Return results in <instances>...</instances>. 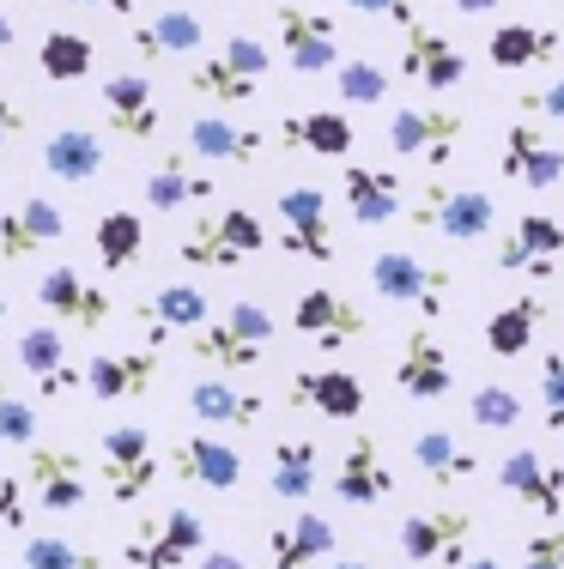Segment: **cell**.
<instances>
[{"mask_svg":"<svg viewBox=\"0 0 564 569\" xmlns=\"http://www.w3.org/2000/svg\"><path fill=\"white\" fill-rule=\"evenodd\" d=\"M24 569H103V558L91 546H79L73 533H37L24 539Z\"/></svg>","mask_w":564,"mask_h":569,"instance_id":"ee69618b","label":"cell"},{"mask_svg":"<svg viewBox=\"0 0 564 569\" xmlns=\"http://www.w3.org/2000/svg\"><path fill=\"white\" fill-rule=\"evenodd\" d=\"M128 43H133L140 61L195 56V49L207 43V24H200V12H188V7H165V12H152V19H133Z\"/></svg>","mask_w":564,"mask_h":569,"instance_id":"f1b7e54d","label":"cell"},{"mask_svg":"<svg viewBox=\"0 0 564 569\" xmlns=\"http://www.w3.org/2000/svg\"><path fill=\"white\" fill-rule=\"evenodd\" d=\"M558 49H564V37L553 31V24H498L492 43H486V56H492V67H504V73H522V67L558 61Z\"/></svg>","mask_w":564,"mask_h":569,"instance_id":"74e56055","label":"cell"},{"mask_svg":"<svg viewBox=\"0 0 564 569\" xmlns=\"http://www.w3.org/2000/svg\"><path fill=\"white\" fill-rule=\"evenodd\" d=\"M400 79L443 98V91H455L467 79V56L443 31H432V24H407V37H400Z\"/></svg>","mask_w":564,"mask_h":569,"instance_id":"ffe728a7","label":"cell"},{"mask_svg":"<svg viewBox=\"0 0 564 569\" xmlns=\"http://www.w3.org/2000/svg\"><path fill=\"white\" fill-rule=\"evenodd\" d=\"M98 98H103V128H110L116 140H133V146L158 140V121H165V110H158L152 79H146V73H110Z\"/></svg>","mask_w":564,"mask_h":569,"instance_id":"44dd1931","label":"cell"},{"mask_svg":"<svg viewBox=\"0 0 564 569\" xmlns=\"http://www.w3.org/2000/svg\"><path fill=\"white\" fill-rule=\"evenodd\" d=\"M67 230V212L49 194H24L0 207V261H31Z\"/></svg>","mask_w":564,"mask_h":569,"instance_id":"cb8c5ba5","label":"cell"},{"mask_svg":"<svg viewBox=\"0 0 564 569\" xmlns=\"http://www.w3.org/2000/svg\"><path fill=\"white\" fill-rule=\"evenodd\" d=\"M291 328H298L310 346H321V351H346L353 340L370 333V316L346 291H334V284H310V291L291 303Z\"/></svg>","mask_w":564,"mask_h":569,"instance_id":"7c38bea8","label":"cell"},{"mask_svg":"<svg viewBox=\"0 0 564 569\" xmlns=\"http://www.w3.org/2000/svg\"><path fill=\"white\" fill-rule=\"evenodd\" d=\"M413 467L425 472V479L437 485V491H449V485H462V479H474L479 472V460H474V449H462V442L449 437V430H419L413 437Z\"/></svg>","mask_w":564,"mask_h":569,"instance_id":"f35d334b","label":"cell"},{"mask_svg":"<svg viewBox=\"0 0 564 569\" xmlns=\"http://www.w3.org/2000/svg\"><path fill=\"white\" fill-rule=\"evenodd\" d=\"M340 194H346V212H353V224H365V230H383V224H395L400 212H407V188H400L395 170L346 164Z\"/></svg>","mask_w":564,"mask_h":569,"instance_id":"484cf974","label":"cell"},{"mask_svg":"<svg viewBox=\"0 0 564 569\" xmlns=\"http://www.w3.org/2000/svg\"><path fill=\"white\" fill-rule=\"evenodd\" d=\"M140 194H146V207H152V212H182V207H207V200L219 194V182L200 170V158L188 152V146H165L158 164L146 170Z\"/></svg>","mask_w":564,"mask_h":569,"instance_id":"e0dca14e","label":"cell"},{"mask_svg":"<svg viewBox=\"0 0 564 569\" xmlns=\"http://www.w3.org/2000/svg\"><path fill=\"white\" fill-rule=\"evenodd\" d=\"M353 12H370V19H388V24H419V0H346Z\"/></svg>","mask_w":564,"mask_h":569,"instance_id":"f907efd6","label":"cell"},{"mask_svg":"<svg viewBox=\"0 0 564 569\" xmlns=\"http://www.w3.org/2000/svg\"><path fill=\"white\" fill-rule=\"evenodd\" d=\"M455 12H467V19H486V12H498L504 0H449Z\"/></svg>","mask_w":564,"mask_h":569,"instance_id":"11a10c76","label":"cell"},{"mask_svg":"<svg viewBox=\"0 0 564 569\" xmlns=\"http://www.w3.org/2000/svg\"><path fill=\"white\" fill-rule=\"evenodd\" d=\"M67 7H110V12H122V19H133V12H140L133 0H67Z\"/></svg>","mask_w":564,"mask_h":569,"instance_id":"9f6ffc18","label":"cell"},{"mask_svg":"<svg viewBox=\"0 0 564 569\" xmlns=\"http://www.w3.org/2000/svg\"><path fill=\"white\" fill-rule=\"evenodd\" d=\"M43 170L67 188H86L103 176V140L91 128H61L43 140Z\"/></svg>","mask_w":564,"mask_h":569,"instance_id":"e575fe53","label":"cell"},{"mask_svg":"<svg viewBox=\"0 0 564 569\" xmlns=\"http://www.w3.org/2000/svg\"><path fill=\"white\" fill-rule=\"evenodd\" d=\"M449 273L432 261H419L413 249H383V254H370V291L383 297V303H407V309H419V321H437L449 316Z\"/></svg>","mask_w":564,"mask_h":569,"instance_id":"5b68a950","label":"cell"},{"mask_svg":"<svg viewBox=\"0 0 564 569\" xmlns=\"http://www.w3.org/2000/svg\"><path fill=\"white\" fill-rule=\"evenodd\" d=\"M522 110H534V116H546L564 128V79H553V86H541V91H522Z\"/></svg>","mask_w":564,"mask_h":569,"instance_id":"816d5d0a","label":"cell"},{"mask_svg":"<svg viewBox=\"0 0 564 569\" xmlns=\"http://www.w3.org/2000/svg\"><path fill=\"white\" fill-rule=\"evenodd\" d=\"M19 479H24V491H31L49 515H73V509H86V497H91L79 449H56V442H31Z\"/></svg>","mask_w":564,"mask_h":569,"instance_id":"4fadbf2b","label":"cell"},{"mask_svg":"<svg viewBox=\"0 0 564 569\" xmlns=\"http://www.w3.org/2000/svg\"><path fill=\"white\" fill-rule=\"evenodd\" d=\"M261 249H267V224L255 219L249 207L200 212L177 242V254L188 267H200V273H231V267H244L249 254H261Z\"/></svg>","mask_w":564,"mask_h":569,"instance_id":"7a4b0ae2","label":"cell"},{"mask_svg":"<svg viewBox=\"0 0 564 569\" xmlns=\"http://www.w3.org/2000/svg\"><path fill=\"white\" fill-rule=\"evenodd\" d=\"M37 67H43V79H56V86H79V79H91V67H98V43H91L86 31H43Z\"/></svg>","mask_w":564,"mask_h":569,"instance_id":"ab89813d","label":"cell"},{"mask_svg":"<svg viewBox=\"0 0 564 569\" xmlns=\"http://www.w3.org/2000/svg\"><path fill=\"white\" fill-rule=\"evenodd\" d=\"M321 485V449L316 437H279L274 460H267V491L279 503H310V491Z\"/></svg>","mask_w":564,"mask_h":569,"instance_id":"4dcf8cb0","label":"cell"},{"mask_svg":"<svg viewBox=\"0 0 564 569\" xmlns=\"http://www.w3.org/2000/svg\"><path fill=\"white\" fill-rule=\"evenodd\" d=\"M188 412L212 430H255L267 412V400L255 388L231 382V376H207V382H188Z\"/></svg>","mask_w":564,"mask_h":569,"instance_id":"4316f807","label":"cell"},{"mask_svg":"<svg viewBox=\"0 0 564 569\" xmlns=\"http://www.w3.org/2000/svg\"><path fill=\"white\" fill-rule=\"evenodd\" d=\"M498 176L528 188V194H553L564 182V146L546 128H534V121H509L498 146Z\"/></svg>","mask_w":564,"mask_h":569,"instance_id":"30bf717a","label":"cell"},{"mask_svg":"<svg viewBox=\"0 0 564 569\" xmlns=\"http://www.w3.org/2000/svg\"><path fill=\"white\" fill-rule=\"evenodd\" d=\"M188 358L207 363V370H219V376H255L261 358H267V346L244 340V333L225 328V321H207V328L188 333Z\"/></svg>","mask_w":564,"mask_h":569,"instance_id":"836d02e7","label":"cell"},{"mask_svg":"<svg viewBox=\"0 0 564 569\" xmlns=\"http://www.w3.org/2000/svg\"><path fill=\"white\" fill-rule=\"evenodd\" d=\"M19 133H24V110L7 98V91H0V146H12Z\"/></svg>","mask_w":564,"mask_h":569,"instance_id":"f5cc1de1","label":"cell"},{"mask_svg":"<svg viewBox=\"0 0 564 569\" xmlns=\"http://www.w3.org/2000/svg\"><path fill=\"white\" fill-rule=\"evenodd\" d=\"M462 569H504V563H498V558H467Z\"/></svg>","mask_w":564,"mask_h":569,"instance_id":"680465c9","label":"cell"},{"mask_svg":"<svg viewBox=\"0 0 564 569\" xmlns=\"http://www.w3.org/2000/svg\"><path fill=\"white\" fill-rule=\"evenodd\" d=\"M413 230H437V237L462 242V249H474V242H486L492 230H498V200L486 194V188H449V182H425L419 200L407 207Z\"/></svg>","mask_w":564,"mask_h":569,"instance_id":"3957f363","label":"cell"},{"mask_svg":"<svg viewBox=\"0 0 564 569\" xmlns=\"http://www.w3.org/2000/svg\"><path fill=\"white\" fill-rule=\"evenodd\" d=\"M541 425L564 437V351L546 346L541 351Z\"/></svg>","mask_w":564,"mask_h":569,"instance_id":"f6af8a7d","label":"cell"},{"mask_svg":"<svg viewBox=\"0 0 564 569\" xmlns=\"http://www.w3.org/2000/svg\"><path fill=\"white\" fill-rule=\"evenodd\" d=\"M165 467H170L177 485H200V491H237V485H244V455H237L225 437H212V430H188V437H177V449H170Z\"/></svg>","mask_w":564,"mask_h":569,"instance_id":"2e32d148","label":"cell"},{"mask_svg":"<svg viewBox=\"0 0 564 569\" xmlns=\"http://www.w3.org/2000/svg\"><path fill=\"white\" fill-rule=\"evenodd\" d=\"M182 146L200 158V164H255V158H261V146H267V133L237 128V121H225V116H195V121H188V140Z\"/></svg>","mask_w":564,"mask_h":569,"instance_id":"1f68e13d","label":"cell"},{"mask_svg":"<svg viewBox=\"0 0 564 569\" xmlns=\"http://www.w3.org/2000/svg\"><path fill=\"white\" fill-rule=\"evenodd\" d=\"M133 316H140V328L195 333L212 321V297L200 291V284H158V291H146L140 303H133Z\"/></svg>","mask_w":564,"mask_h":569,"instance_id":"d6a6232c","label":"cell"},{"mask_svg":"<svg viewBox=\"0 0 564 569\" xmlns=\"http://www.w3.org/2000/svg\"><path fill=\"white\" fill-rule=\"evenodd\" d=\"M91 242H98V261L110 267V273H128V267L140 261V249H146V219L128 212V207H116V212H103V219L91 224Z\"/></svg>","mask_w":564,"mask_h":569,"instance_id":"60d3db41","label":"cell"},{"mask_svg":"<svg viewBox=\"0 0 564 569\" xmlns=\"http://www.w3.org/2000/svg\"><path fill=\"white\" fill-rule=\"evenodd\" d=\"M479 533V515L474 509H425V515H407L395 533L400 558L419 563V569H462L467 563V539Z\"/></svg>","mask_w":564,"mask_h":569,"instance_id":"8992f818","label":"cell"},{"mask_svg":"<svg viewBox=\"0 0 564 569\" xmlns=\"http://www.w3.org/2000/svg\"><path fill=\"white\" fill-rule=\"evenodd\" d=\"M0 442H12V449H31L37 442V406L24 395H12L7 382H0Z\"/></svg>","mask_w":564,"mask_h":569,"instance_id":"bcb514c9","label":"cell"},{"mask_svg":"<svg viewBox=\"0 0 564 569\" xmlns=\"http://www.w3.org/2000/svg\"><path fill=\"white\" fill-rule=\"evenodd\" d=\"M200 551H207V521L195 509H170L158 521L133 527L122 546V563L128 569H188Z\"/></svg>","mask_w":564,"mask_h":569,"instance_id":"9c48e42d","label":"cell"},{"mask_svg":"<svg viewBox=\"0 0 564 569\" xmlns=\"http://www.w3.org/2000/svg\"><path fill=\"white\" fill-rule=\"evenodd\" d=\"M558 273H564V267H558Z\"/></svg>","mask_w":564,"mask_h":569,"instance_id":"6125c7cd","label":"cell"},{"mask_svg":"<svg viewBox=\"0 0 564 569\" xmlns=\"http://www.w3.org/2000/svg\"><path fill=\"white\" fill-rule=\"evenodd\" d=\"M286 400L298 412H316L328 425H358L365 418V382L353 370H298L286 388Z\"/></svg>","mask_w":564,"mask_h":569,"instance_id":"603a6c76","label":"cell"},{"mask_svg":"<svg viewBox=\"0 0 564 569\" xmlns=\"http://www.w3.org/2000/svg\"><path fill=\"white\" fill-rule=\"evenodd\" d=\"M334 497H340L346 509H376L395 497V472H388L383 449H376L370 430H353V442H346L340 455V472H334Z\"/></svg>","mask_w":564,"mask_h":569,"instance_id":"7402d4cb","label":"cell"},{"mask_svg":"<svg viewBox=\"0 0 564 569\" xmlns=\"http://www.w3.org/2000/svg\"><path fill=\"white\" fill-rule=\"evenodd\" d=\"M498 485L541 521H564V467L541 449H509L498 460Z\"/></svg>","mask_w":564,"mask_h":569,"instance_id":"d6986e66","label":"cell"},{"mask_svg":"<svg viewBox=\"0 0 564 569\" xmlns=\"http://www.w3.org/2000/svg\"><path fill=\"white\" fill-rule=\"evenodd\" d=\"M0 333H7V291H0Z\"/></svg>","mask_w":564,"mask_h":569,"instance_id":"94428289","label":"cell"},{"mask_svg":"<svg viewBox=\"0 0 564 569\" xmlns=\"http://www.w3.org/2000/svg\"><path fill=\"white\" fill-rule=\"evenodd\" d=\"M334 569H376V563H358V558H340V563H334Z\"/></svg>","mask_w":564,"mask_h":569,"instance_id":"91938a15","label":"cell"},{"mask_svg":"<svg viewBox=\"0 0 564 569\" xmlns=\"http://www.w3.org/2000/svg\"><path fill=\"white\" fill-rule=\"evenodd\" d=\"M274 31H279V56H286L291 73L316 79L340 67V24L321 7H298V0H279L274 7Z\"/></svg>","mask_w":564,"mask_h":569,"instance_id":"52a82bcc","label":"cell"},{"mask_svg":"<svg viewBox=\"0 0 564 569\" xmlns=\"http://www.w3.org/2000/svg\"><path fill=\"white\" fill-rule=\"evenodd\" d=\"M219 321H225V328H237V333H244V340H255V346H267V340L279 333L274 309H267V303H249V297H244V303H231Z\"/></svg>","mask_w":564,"mask_h":569,"instance_id":"7dc6e473","label":"cell"},{"mask_svg":"<svg viewBox=\"0 0 564 569\" xmlns=\"http://www.w3.org/2000/svg\"><path fill=\"white\" fill-rule=\"evenodd\" d=\"M165 479V460L152 449V430L146 425H110L103 430V491L110 503H140L152 497V485Z\"/></svg>","mask_w":564,"mask_h":569,"instance_id":"ba28073f","label":"cell"},{"mask_svg":"<svg viewBox=\"0 0 564 569\" xmlns=\"http://www.w3.org/2000/svg\"><path fill=\"white\" fill-rule=\"evenodd\" d=\"M158 382V351L133 346V351H98L86 363V395L91 400H133Z\"/></svg>","mask_w":564,"mask_h":569,"instance_id":"83f0119b","label":"cell"},{"mask_svg":"<svg viewBox=\"0 0 564 569\" xmlns=\"http://www.w3.org/2000/svg\"><path fill=\"white\" fill-rule=\"evenodd\" d=\"M395 382L407 400H443L455 388V363H449V346H443V333L432 321H419V328L400 340L395 351Z\"/></svg>","mask_w":564,"mask_h":569,"instance_id":"ac0fdd59","label":"cell"},{"mask_svg":"<svg viewBox=\"0 0 564 569\" xmlns=\"http://www.w3.org/2000/svg\"><path fill=\"white\" fill-rule=\"evenodd\" d=\"M546 316H553V309H546V297L541 291H522L516 303H504L498 316L486 321V351H492V358H522V351L541 340Z\"/></svg>","mask_w":564,"mask_h":569,"instance_id":"8d00e7d4","label":"cell"},{"mask_svg":"<svg viewBox=\"0 0 564 569\" xmlns=\"http://www.w3.org/2000/svg\"><path fill=\"white\" fill-rule=\"evenodd\" d=\"M564 267V219H553V212H522L516 230L498 242V273H522L534 284L558 279Z\"/></svg>","mask_w":564,"mask_h":569,"instance_id":"5bb4252c","label":"cell"},{"mask_svg":"<svg viewBox=\"0 0 564 569\" xmlns=\"http://www.w3.org/2000/svg\"><path fill=\"white\" fill-rule=\"evenodd\" d=\"M12 37H19V31H12V19H7V12H0V67L12 61Z\"/></svg>","mask_w":564,"mask_h":569,"instance_id":"6f0895ef","label":"cell"},{"mask_svg":"<svg viewBox=\"0 0 564 569\" xmlns=\"http://www.w3.org/2000/svg\"><path fill=\"white\" fill-rule=\"evenodd\" d=\"M353 121L340 110H304V116H286L279 121V146L286 152H316V158H346L353 152Z\"/></svg>","mask_w":564,"mask_h":569,"instance_id":"d590c367","label":"cell"},{"mask_svg":"<svg viewBox=\"0 0 564 569\" xmlns=\"http://www.w3.org/2000/svg\"><path fill=\"white\" fill-rule=\"evenodd\" d=\"M19 527H31V491L19 472H0V533H19Z\"/></svg>","mask_w":564,"mask_h":569,"instance_id":"681fc988","label":"cell"},{"mask_svg":"<svg viewBox=\"0 0 564 569\" xmlns=\"http://www.w3.org/2000/svg\"><path fill=\"white\" fill-rule=\"evenodd\" d=\"M19 370L37 376V395L43 400H61V395H73V388H86V370L67 358V333H56L49 321H37V328L19 333Z\"/></svg>","mask_w":564,"mask_h":569,"instance_id":"d4e9b609","label":"cell"},{"mask_svg":"<svg viewBox=\"0 0 564 569\" xmlns=\"http://www.w3.org/2000/svg\"><path fill=\"white\" fill-rule=\"evenodd\" d=\"M462 140H467V116L455 103H407V110L388 116V152L419 158L425 170H449Z\"/></svg>","mask_w":564,"mask_h":569,"instance_id":"277c9868","label":"cell"},{"mask_svg":"<svg viewBox=\"0 0 564 569\" xmlns=\"http://www.w3.org/2000/svg\"><path fill=\"white\" fill-rule=\"evenodd\" d=\"M195 569H249V563L237 558V551H212V546H207V551L195 558Z\"/></svg>","mask_w":564,"mask_h":569,"instance_id":"db71d44e","label":"cell"},{"mask_svg":"<svg viewBox=\"0 0 564 569\" xmlns=\"http://www.w3.org/2000/svg\"><path fill=\"white\" fill-rule=\"evenodd\" d=\"M274 212H279V249L298 254V261H334V224H328V194L316 182H298V188H279L274 194Z\"/></svg>","mask_w":564,"mask_h":569,"instance_id":"8fae6325","label":"cell"},{"mask_svg":"<svg viewBox=\"0 0 564 569\" xmlns=\"http://www.w3.org/2000/svg\"><path fill=\"white\" fill-rule=\"evenodd\" d=\"M558 442H564V437H558Z\"/></svg>","mask_w":564,"mask_h":569,"instance_id":"be15d7a7","label":"cell"},{"mask_svg":"<svg viewBox=\"0 0 564 569\" xmlns=\"http://www.w3.org/2000/svg\"><path fill=\"white\" fill-rule=\"evenodd\" d=\"M334 91H340L353 110H376L388 98V67H376L370 56H340L334 67Z\"/></svg>","mask_w":564,"mask_h":569,"instance_id":"7bdbcfd3","label":"cell"},{"mask_svg":"<svg viewBox=\"0 0 564 569\" xmlns=\"http://www.w3.org/2000/svg\"><path fill=\"white\" fill-rule=\"evenodd\" d=\"M267 558H274V569H310L321 558H334V521L316 509H298L286 527L267 533Z\"/></svg>","mask_w":564,"mask_h":569,"instance_id":"f546056e","label":"cell"},{"mask_svg":"<svg viewBox=\"0 0 564 569\" xmlns=\"http://www.w3.org/2000/svg\"><path fill=\"white\" fill-rule=\"evenodd\" d=\"M37 303H43L61 328H73V333H98L103 321L116 316L110 291H103V284H91L79 267H49V273L37 279Z\"/></svg>","mask_w":564,"mask_h":569,"instance_id":"9a60e30c","label":"cell"},{"mask_svg":"<svg viewBox=\"0 0 564 569\" xmlns=\"http://www.w3.org/2000/svg\"><path fill=\"white\" fill-rule=\"evenodd\" d=\"M522 569H564V521H546L522 546Z\"/></svg>","mask_w":564,"mask_h":569,"instance_id":"c3c4849f","label":"cell"},{"mask_svg":"<svg viewBox=\"0 0 564 569\" xmlns=\"http://www.w3.org/2000/svg\"><path fill=\"white\" fill-rule=\"evenodd\" d=\"M267 67H274V49L255 43L249 31H237V37H225L212 56L188 61L182 86L195 91V98H212V103H225V110H231V103H255V98H261Z\"/></svg>","mask_w":564,"mask_h":569,"instance_id":"6da1fadb","label":"cell"},{"mask_svg":"<svg viewBox=\"0 0 564 569\" xmlns=\"http://www.w3.org/2000/svg\"><path fill=\"white\" fill-rule=\"evenodd\" d=\"M467 418H474V430H522V418H528V406L509 382H474V395H467Z\"/></svg>","mask_w":564,"mask_h":569,"instance_id":"b9f144b4","label":"cell"}]
</instances>
